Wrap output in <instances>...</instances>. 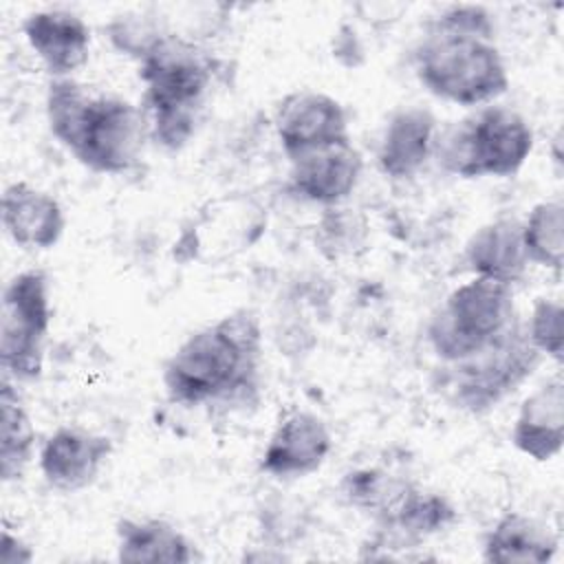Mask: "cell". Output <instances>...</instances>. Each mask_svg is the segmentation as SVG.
<instances>
[{"label":"cell","mask_w":564,"mask_h":564,"mask_svg":"<svg viewBox=\"0 0 564 564\" xmlns=\"http://www.w3.org/2000/svg\"><path fill=\"white\" fill-rule=\"evenodd\" d=\"M408 478L394 476L383 467H357L344 474L339 496L344 502L375 522L381 520L408 487Z\"/></svg>","instance_id":"cell-23"},{"label":"cell","mask_w":564,"mask_h":564,"mask_svg":"<svg viewBox=\"0 0 564 564\" xmlns=\"http://www.w3.org/2000/svg\"><path fill=\"white\" fill-rule=\"evenodd\" d=\"M557 535L522 511L502 513L482 538V560L496 564H544L557 553Z\"/></svg>","instance_id":"cell-20"},{"label":"cell","mask_w":564,"mask_h":564,"mask_svg":"<svg viewBox=\"0 0 564 564\" xmlns=\"http://www.w3.org/2000/svg\"><path fill=\"white\" fill-rule=\"evenodd\" d=\"M361 172V152L357 150L352 139H344L291 156L289 189L302 200L335 207L341 205L357 189Z\"/></svg>","instance_id":"cell-12"},{"label":"cell","mask_w":564,"mask_h":564,"mask_svg":"<svg viewBox=\"0 0 564 564\" xmlns=\"http://www.w3.org/2000/svg\"><path fill=\"white\" fill-rule=\"evenodd\" d=\"M264 359L260 317L231 311L187 335L165 359L161 383L181 408H236L258 399Z\"/></svg>","instance_id":"cell-1"},{"label":"cell","mask_w":564,"mask_h":564,"mask_svg":"<svg viewBox=\"0 0 564 564\" xmlns=\"http://www.w3.org/2000/svg\"><path fill=\"white\" fill-rule=\"evenodd\" d=\"M44 110L51 134L86 170L121 176L139 163L148 123L128 99L95 93L75 77L51 79Z\"/></svg>","instance_id":"cell-3"},{"label":"cell","mask_w":564,"mask_h":564,"mask_svg":"<svg viewBox=\"0 0 564 564\" xmlns=\"http://www.w3.org/2000/svg\"><path fill=\"white\" fill-rule=\"evenodd\" d=\"M33 557L35 553L31 544H26L18 533H11V529L4 524L0 540V564H29Z\"/></svg>","instance_id":"cell-26"},{"label":"cell","mask_w":564,"mask_h":564,"mask_svg":"<svg viewBox=\"0 0 564 564\" xmlns=\"http://www.w3.org/2000/svg\"><path fill=\"white\" fill-rule=\"evenodd\" d=\"M333 449L324 419L308 410L286 412L260 456V471L275 480H297L322 469Z\"/></svg>","instance_id":"cell-13"},{"label":"cell","mask_w":564,"mask_h":564,"mask_svg":"<svg viewBox=\"0 0 564 564\" xmlns=\"http://www.w3.org/2000/svg\"><path fill=\"white\" fill-rule=\"evenodd\" d=\"M414 73L430 95L465 108L494 104L511 84L494 18L480 4H452L425 24Z\"/></svg>","instance_id":"cell-2"},{"label":"cell","mask_w":564,"mask_h":564,"mask_svg":"<svg viewBox=\"0 0 564 564\" xmlns=\"http://www.w3.org/2000/svg\"><path fill=\"white\" fill-rule=\"evenodd\" d=\"M267 227L264 209L249 196H220L198 209L174 245L181 260L220 262L249 249Z\"/></svg>","instance_id":"cell-9"},{"label":"cell","mask_w":564,"mask_h":564,"mask_svg":"<svg viewBox=\"0 0 564 564\" xmlns=\"http://www.w3.org/2000/svg\"><path fill=\"white\" fill-rule=\"evenodd\" d=\"M542 355L531 344L524 324H516L498 341L467 359L447 364L445 386L458 408L480 414L516 392L540 366Z\"/></svg>","instance_id":"cell-8"},{"label":"cell","mask_w":564,"mask_h":564,"mask_svg":"<svg viewBox=\"0 0 564 564\" xmlns=\"http://www.w3.org/2000/svg\"><path fill=\"white\" fill-rule=\"evenodd\" d=\"M533 145L535 134L524 115L487 104L436 139L434 154L458 178H507L522 170Z\"/></svg>","instance_id":"cell-5"},{"label":"cell","mask_w":564,"mask_h":564,"mask_svg":"<svg viewBox=\"0 0 564 564\" xmlns=\"http://www.w3.org/2000/svg\"><path fill=\"white\" fill-rule=\"evenodd\" d=\"M513 447L535 463L553 460L564 445V383L555 375L522 403L511 430Z\"/></svg>","instance_id":"cell-17"},{"label":"cell","mask_w":564,"mask_h":564,"mask_svg":"<svg viewBox=\"0 0 564 564\" xmlns=\"http://www.w3.org/2000/svg\"><path fill=\"white\" fill-rule=\"evenodd\" d=\"M273 126L286 159L350 139L348 115L339 99L322 90H293L275 108Z\"/></svg>","instance_id":"cell-10"},{"label":"cell","mask_w":564,"mask_h":564,"mask_svg":"<svg viewBox=\"0 0 564 564\" xmlns=\"http://www.w3.org/2000/svg\"><path fill=\"white\" fill-rule=\"evenodd\" d=\"M465 264L474 275L516 284L524 278L529 260L522 245V220L500 216L478 227L465 245Z\"/></svg>","instance_id":"cell-18"},{"label":"cell","mask_w":564,"mask_h":564,"mask_svg":"<svg viewBox=\"0 0 564 564\" xmlns=\"http://www.w3.org/2000/svg\"><path fill=\"white\" fill-rule=\"evenodd\" d=\"M115 452L110 436L79 427L59 425L40 447L37 465L44 482L62 494L88 489Z\"/></svg>","instance_id":"cell-11"},{"label":"cell","mask_w":564,"mask_h":564,"mask_svg":"<svg viewBox=\"0 0 564 564\" xmlns=\"http://www.w3.org/2000/svg\"><path fill=\"white\" fill-rule=\"evenodd\" d=\"M522 245L529 264L562 271L564 262V205L560 198L540 200L522 220Z\"/></svg>","instance_id":"cell-22"},{"label":"cell","mask_w":564,"mask_h":564,"mask_svg":"<svg viewBox=\"0 0 564 564\" xmlns=\"http://www.w3.org/2000/svg\"><path fill=\"white\" fill-rule=\"evenodd\" d=\"M22 33L51 79L75 77L88 64L93 44L90 26L73 11H33L24 18Z\"/></svg>","instance_id":"cell-14"},{"label":"cell","mask_w":564,"mask_h":564,"mask_svg":"<svg viewBox=\"0 0 564 564\" xmlns=\"http://www.w3.org/2000/svg\"><path fill=\"white\" fill-rule=\"evenodd\" d=\"M0 216L7 236L22 249H53L66 229V214L59 200L26 181H15L4 187Z\"/></svg>","instance_id":"cell-15"},{"label":"cell","mask_w":564,"mask_h":564,"mask_svg":"<svg viewBox=\"0 0 564 564\" xmlns=\"http://www.w3.org/2000/svg\"><path fill=\"white\" fill-rule=\"evenodd\" d=\"M119 562L189 564L194 562V542L170 520L152 516H126L115 524Z\"/></svg>","instance_id":"cell-19"},{"label":"cell","mask_w":564,"mask_h":564,"mask_svg":"<svg viewBox=\"0 0 564 564\" xmlns=\"http://www.w3.org/2000/svg\"><path fill=\"white\" fill-rule=\"evenodd\" d=\"M148 137L165 150L185 148L200 123L214 82L212 55L192 37L165 31L137 59Z\"/></svg>","instance_id":"cell-4"},{"label":"cell","mask_w":564,"mask_h":564,"mask_svg":"<svg viewBox=\"0 0 564 564\" xmlns=\"http://www.w3.org/2000/svg\"><path fill=\"white\" fill-rule=\"evenodd\" d=\"M562 319H564V308L557 297H538L524 324L527 335L531 344L538 348V352L557 364L562 361V350H564Z\"/></svg>","instance_id":"cell-24"},{"label":"cell","mask_w":564,"mask_h":564,"mask_svg":"<svg viewBox=\"0 0 564 564\" xmlns=\"http://www.w3.org/2000/svg\"><path fill=\"white\" fill-rule=\"evenodd\" d=\"M518 324L513 286L474 275L458 284L427 324V341L445 364L480 352Z\"/></svg>","instance_id":"cell-6"},{"label":"cell","mask_w":564,"mask_h":564,"mask_svg":"<svg viewBox=\"0 0 564 564\" xmlns=\"http://www.w3.org/2000/svg\"><path fill=\"white\" fill-rule=\"evenodd\" d=\"M18 383L2 377L0 388V476L2 482L22 478L35 452V427L18 397Z\"/></svg>","instance_id":"cell-21"},{"label":"cell","mask_w":564,"mask_h":564,"mask_svg":"<svg viewBox=\"0 0 564 564\" xmlns=\"http://www.w3.org/2000/svg\"><path fill=\"white\" fill-rule=\"evenodd\" d=\"M436 150V119L423 106L397 110L377 143V167L394 181L414 178Z\"/></svg>","instance_id":"cell-16"},{"label":"cell","mask_w":564,"mask_h":564,"mask_svg":"<svg viewBox=\"0 0 564 564\" xmlns=\"http://www.w3.org/2000/svg\"><path fill=\"white\" fill-rule=\"evenodd\" d=\"M322 220L333 227V229H328V227L319 225L322 249H330L335 258L350 256L352 249L359 245V234L355 231L357 223H355L352 214H346V209H339V205H335V207H326V214Z\"/></svg>","instance_id":"cell-25"},{"label":"cell","mask_w":564,"mask_h":564,"mask_svg":"<svg viewBox=\"0 0 564 564\" xmlns=\"http://www.w3.org/2000/svg\"><path fill=\"white\" fill-rule=\"evenodd\" d=\"M51 286L42 269L15 273L2 291L0 366L13 383L40 379L51 328Z\"/></svg>","instance_id":"cell-7"}]
</instances>
